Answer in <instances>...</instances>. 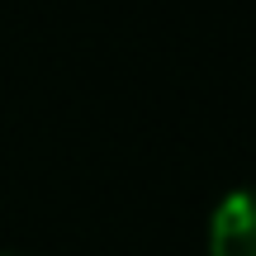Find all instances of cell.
I'll return each instance as SVG.
<instances>
[{"mask_svg": "<svg viewBox=\"0 0 256 256\" xmlns=\"http://www.w3.org/2000/svg\"><path fill=\"white\" fill-rule=\"evenodd\" d=\"M209 256H256V185L218 200L209 218Z\"/></svg>", "mask_w": 256, "mask_h": 256, "instance_id": "6da1fadb", "label": "cell"}, {"mask_svg": "<svg viewBox=\"0 0 256 256\" xmlns=\"http://www.w3.org/2000/svg\"><path fill=\"white\" fill-rule=\"evenodd\" d=\"M5 256H28V252H5Z\"/></svg>", "mask_w": 256, "mask_h": 256, "instance_id": "7a4b0ae2", "label": "cell"}]
</instances>
